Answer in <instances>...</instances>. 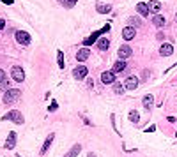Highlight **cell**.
I'll use <instances>...</instances> for the list:
<instances>
[{
    "instance_id": "cell-1",
    "label": "cell",
    "mask_w": 177,
    "mask_h": 157,
    "mask_svg": "<svg viewBox=\"0 0 177 157\" xmlns=\"http://www.w3.org/2000/svg\"><path fill=\"white\" fill-rule=\"evenodd\" d=\"M4 120H9V122H14V124H23L25 122V118L21 115L18 110H12V111H7L5 115H4Z\"/></svg>"
},
{
    "instance_id": "cell-2",
    "label": "cell",
    "mask_w": 177,
    "mask_h": 157,
    "mask_svg": "<svg viewBox=\"0 0 177 157\" xmlns=\"http://www.w3.org/2000/svg\"><path fill=\"white\" fill-rule=\"evenodd\" d=\"M20 97H21V90L11 88V90H7V92L4 94V103H5V104H11V103H14V101L20 99Z\"/></svg>"
},
{
    "instance_id": "cell-3",
    "label": "cell",
    "mask_w": 177,
    "mask_h": 157,
    "mask_svg": "<svg viewBox=\"0 0 177 157\" xmlns=\"http://www.w3.org/2000/svg\"><path fill=\"white\" fill-rule=\"evenodd\" d=\"M16 41L20 42V44H23V46H29L30 44V35L23 30H18L16 32Z\"/></svg>"
},
{
    "instance_id": "cell-4",
    "label": "cell",
    "mask_w": 177,
    "mask_h": 157,
    "mask_svg": "<svg viewBox=\"0 0 177 157\" xmlns=\"http://www.w3.org/2000/svg\"><path fill=\"white\" fill-rule=\"evenodd\" d=\"M11 76H12V80H14V81H23V80H25V73H23V69L18 67V65H14V67H12Z\"/></svg>"
},
{
    "instance_id": "cell-5",
    "label": "cell",
    "mask_w": 177,
    "mask_h": 157,
    "mask_svg": "<svg viewBox=\"0 0 177 157\" xmlns=\"http://www.w3.org/2000/svg\"><path fill=\"white\" fill-rule=\"evenodd\" d=\"M108 30H110V25H106V27H104L103 30L94 32V34L90 35V37H87V39L83 41V44H85V46H89V44H92V42H96V41H97V37H99V34H103V32H108Z\"/></svg>"
},
{
    "instance_id": "cell-6",
    "label": "cell",
    "mask_w": 177,
    "mask_h": 157,
    "mask_svg": "<svg viewBox=\"0 0 177 157\" xmlns=\"http://www.w3.org/2000/svg\"><path fill=\"white\" fill-rule=\"evenodd\" d=\"M101 81H103L104 85H110L115 81V73L114 71H104L103 74H101Z\"/></svg>"
},
{
    "instance_id": "cell-7",
    "label": "cell",
    "mask_w": 177,
    "mask_h": 157,
    "mask_svg": "<svg viewBox=\"0 0 177 157\" xmlns=\"http://www.w3.org/2000/svg\"><path fill=\"white\" fill-rule=\"evenodd\" d=\"M117 53H119V58H121V60H124V58H128V57H131L133 50H131L128 44H124V46H121V48H119V51H117Z\"/></svg>"
},
{
    "instance_id": "cell-8",
    "label": "cell",
    "mask_w": 177,
    "mask_h": 157,
    "mask_svg": "<svg viewBox=\"0 0 177 157\" xmlns=\"http://www.w3.org/2000/svg\"><path fill=\"white\" fill-rule=\"evenodd\" d=\"M87 73H89V71H87L85 65H78V67L73 71V76L76 78V80H83L85 76H87Z\"/></svg>"
},
{
    "instance_id": "cell-9",
    "label": "cell",
    "mask_w": 177,
    "mask_h": 157,
    "mask_svg": "<svg viewBox=\"0 0 177 157\" xmlns=\"http://www.w3.org/2000/svg\"><path fill=\"white\" fill-rule=\"evenodd\" d=\"M124 87L128 88V90H135L136 87H138V78H136V76H129V78L126 80Z\"/></svg>"
},
{
    "instance_id": "cell-10",
    "label": "cell",
    "mask_w": 177,
    "mask_h": 157,
    "mask_svg": "<svg viewBox=\"0 0 177 157\" xmlns=\"http://www.w3.org/2000/svg\"><path fill=\"white\" fill-rule=\"evenodd\" d=\"M16 147V132H9V136L5 139V148L7 150H12Z\"/></svg>"
},
{
    "instance_id": "cell-11",
    "label": "cell",
    "mask_w": 177,
    "mask_h": 157,
    "mask_svg": "<svg viewBox=\"0 0 177 157\" xmlns=\"http://www.w3.org/2000/svg\"><path fill=\"white\" fill-rule=\"evenodd\" d=\"M89 55H90L89 48H82V50H78V53H76V60L78 62H85L89 58Z\"/></svg>"
},
{
    "instance_id": "cell-12",
    "label": "cell",
    "mask_w": 177,
    "mask_h": 157,
    "mask_svg": "<svg viewBox=\"0 0 177 157\" xmlns=\"http://www.w3.org/2000/svg\"><path fill=\"white\" fill-rule=\"evenodd\" d=\"M135 34H136V30L133 27H126L124 30H122V37H124L126 41H131V39H135Z\"/></svg>"
},
{
    "instance_id": "cell-13",
    "label": "cell",
    "mask_w": 177,
    "mask_h": 157,
    "mask_svg": "<svg viewBox=\"0 0 177 157\" xmlns=\"http://www.w3.org/2000/svg\"><path fill=\"white\" fill-rule=\"evenodd\" d=\"M159 53H161V57H170V55L174 53V46H172V44H161Z\"/></svg>"
},
{
    "instance_id": "cell-14",
    "label": "cell",
    "mask_w": 177,
    "mask_h": 157,
    "mask_svg": "<svg viewBox=\"0 0 177 157\" xmlns=\"http://www.w3.org/2000/svg\"><path fill=\"white\" fill-rule=\"evenodd\" d=\"M80 152H82V145H80V143H76V145H73V147H71V150H69V152H67L64 157H78V154H80Z\"/></svg>"
},
{
    "instance_id": "cell-15",
    "label": "cell",
    "mask_w": 177,
    "mask_h": 157,
    "mask_svg": "<svg viewBox=\"0 0 177 157\" xmlns=\"http://www.w3.org/2000/svg\"><path fill=\"white\" fill-rule=\"evenodd\" d=\"M147 5H149V11H151V12H154V14H158V12L161 11V4H159L158 0H151Z\"/></svg>"
},
{
    "instance_id": "cell-16",
    "label": "cell",
    "mask_w": 177,
    "mask_h": 157,
    "mask_svg": "<svg viewBox=\"0 0 177 157\" xmlns=\"http://www.w3.org/2000/svg\"><path fill=\"white\" fill-rule=\"evenodd\" d=\"M53 138H55V134H50V136L46 138V139H44V145H43L41 147V155L43 154H46V152H48V148L52 147V141H53Z\"/></svg>"
},
{
    "instance_id": "cell-17",
    "label": "cell",
    "mask_w": 177,
    "mask_h": 157,
    "mask_svg": "<svg viewBox=\"0 0 177 157\" xmlns=\"http://www.w3.org/2000/svg\"><path fill=\"white\" fill-rule=\"evenodd\" d=\"M136 11H138L142 16H149V12H151V11H149V5H147V4H144V2H140V4L136 5Z\"/></svg>"
},
{
    "instance_id": "cell-18",
    "label": "cell",
    "mask_w": 177,
    "mask_h": 157,
    "mask_svg": "<svg viewBox=\"0 0 177 157\" xmlns=\"http://www.w3.org/2000/svg\"><path fill=\"white\" fill-rule=\"evenodd\" d=\"M165 23H167V20H165V16H161V14H156V16L152 18V25H156V27H159V28H161Z\"/></svg>"
},
{
    "instance_id": "cell-19",
    "label": "cell",
    "mask_w": 177,
    "mask_h": 157,
    "mask_svg": "<svg viewBox=\"0 0 177 157\" xmlns=\"http://www.w3.org/2000/svg\"><path fill=\"white\" fill-rule=\"evenodd\" d=\"M108 46H110V41H108L106 37H101V39L97 41V48H99L101 51H106V50H108Z\"/></svg>"
},
{
    "instance_id": "cell-20",
    "label": "cell",
    "mask_w": 177,
    "mask_h": 157,
    "mask_svg": "<svg viewBox=\"0 0 177 157\" xmlns=\"http://www.w3.org/2000/svg\"><path fill=\"white\" fill-rule=\"evenodd\" d=\"M124 69H126V62L119 58V62H115V64H114V73H122Z\"/></svg>"
},
{
    "instance_id": "cell-21",
    "label": "cell",
    "mask_w": 177,
    "mask_h": 157,
    "mask_svg": "<svg viewBox=\"0 0 177 157\" xmlns=\"http://www.w3.org/2000/svg\"><path fill=\"white\" fill-rule=\"evenodd\" d=\"M142 103H144V106H145L147 110H151V108H152V103H154V97L149 94V95H145V97H144V101H142Z\"/></svg>"
},
{
    "instance_id": "cell-22",
    "label": "cell",
    "mask_w": 177,
    "mask_h": 157,
    "mask_svg": "<svg viewBox=\"0 0 177 157\" xmlns=\"http://www.w3.org/2000/svg\"><path fill=\"white\" fill-rule=\"evenodd\" d=\"M129 120H131L133 124H138V122H140V113H138L136 110H133V111H129Z\"/></svg>"
},
{
    "instance_id": "cell-23",
    "label": "cell",
    "mask_w": 177,
    "mask_h": 157,
    "mask_svg": "<svg viewBox=\"0 0 177 157\" xmlns=\"http://www.w3.org/2000/svg\"><path fill=\"white\" fill-rule=\"evenodd\" d=\"M112 7L110 5H104V4H97V12H101V14H106V12H110Z\"/></svg>"
},
{
    "instance_id": "cell-24",
    "label": "cell",
    "mask_w": 177,
    "mask_h": 157,
    "mask_svg": "<svg viewBox=\"0 0 177 157\" xmlns=\"http://www.w3.org/2000/svg\"><path fill=\"white\" fill-rule=\"evenodd\" d=\"M124 88H126V87H124L122 83H115V85H114V92H115L117 95H119V94H124Z\"/></svg>"
},
{
    "instance_id": "cell-25",
    "label": "cell",
    "mask_w": 177,
    "mask_h": 157,
    "mask_svg": "<svg viewBox=\"0 0 177 157\" xmlns=\"http://www.w3.org/2000/svg\"><path fill=\"white\" fill-rule=\"evenodd\" d=\"M60 4H62L64 7H73V5H76V2L78 0H59Z\"/></svg>"
},
{
    "instance_id": "cell-26",
    "label": "cell",
    "mask_w": 177,
    "mask_h": 157,
    "mask_svg": "<svg viewBox=\"0 0 177 157\" xmlns=\"http://www.w3.org/2000/svg\"><path fill=\"white\" fill-rule=\"evenodd\" d=\"M57 62H59V67L64 69V53L62 51H57Z\"/></svg>"
},
{
    "instance_id": "cell-27",
    "label": "cell",
    "mask_w": 177,
    "mask_h": 157,
    "mask_svg": "<svg viewBox=\"0 0 177 157\" xmlns=\"http://www.w3.org/2000/svg\"><path fill=\"white\" fill-rule=\"evenodd\" d=\"M129 25H131L133 28H136V27H140L142 23H140V20H138V18H135V16H131V18H129Z\"/></svg>"
},
{
    "instance_id": "cell-28",
    "label": "cell",
    "mask_w": 177,
    "mask_h": 157,
    "mask_svg": "<svg viewBox=\"0 0 177 157\" xmlns=\"http://www.w3.org/2000/svg\"><path fill=\"white\" fill-rule=\"evenodd\" d=\"M5 80H7V76H5V73L0 69V83H2V81H5Z\"/></svg>"
},
{
    "instance_id": "cell-29",
    "label": "cell",
    "mask_w": 177,
    "mask_h": 157,
    "mask_svg": "<svg viewBox=\"0 0 177 157\" xmlns=\"http://www.w3.org/2000/svg\"><path fill=\"white\" fill-rule=\"evenodd\" d=\"M7 87H9V81H7V80H5V81H2V83H0V88H7Z\"/></svg>"
},
{
    "instance_id": "cell-30",
    "label": "cell",
    "mask_w": 177,
    "mask_h": 157,
    "mask_svg": "<svg viewBox=\"0 0 177 157\" xmlns=\"http://www.w3.org/2000/svg\"><path fill=\"white\" fill-rule=\"evenodd\" d=\"M55 110H57V103L53 101V103H52V106H50V111H55Z\"/></svg>"
},
{
    "instance_id": "cell-31",
    "label": "cell",
    "mask_w": 177,
    "mask_h": 157,
    "mask_svg": "<svg viewBox=\"0 0 177 157\" xmlns=\"http://www.w3.org/2000/svg\"><path fill=\"white\" fill-rule=\"evenodd\" d=\"M4 27H5V20H2V18H0V30H2Z\"/></svg>"
},
{
    "instance_id": "cell-32",
    "label": "cell",
    "mask_w": 177,
    "mask_h": 157,
    "mask_svg": "<svg viewBox=\"0 0 177 157\" xmlns=\"http://www.w3.org/2000/svg\"><path fill=\"white\" fill-rule=\"evenodd\" d=\"M2 2H5V4H12V0H2Z\"/></svg>"
},
{
    "instance_id": "cell-33",
    "label": "cell",
    "mask_w": 177,
    "mask_h": 157,
    "mask_svg": "<svg viewBox=\"0 0 177 157\" xmlns=\"http://www.w3.org/2000/svg\"><path fill=\"white\" fill-rule=\"evenodd\" d=\"M87 157H96V155H94L92 152H90V154H89V155H87Z\"/></svg>"
},
{
    "instance_id": "cell-34",
    "label": "cell",
    "mask_w": 177,
    "mask_h": 157,
    "mask_svg": "<svg viewBox=\"0 0 177 157\" xmlns=\"http://www.w3.org/2000/svg\"><path fill=\"white\" fill-rule=\"evenodd\" d=\"M175 21H177V14H175Z\"/></svg>"
},
{
    "instance_id": "cell-35",
    "label": "cell",
    "mask_w": 177,
    "mask_h": 157,
    "mask_svg": "<svg viewBox=\"0 0 177 157\" xmlns=\"http://www.w3.org/2000/svg\"><path fill=\"white\" fill-rule=\"evenodd\" d=\"M175 136H177V132H175Z\"/></svg>"
}]
</instances>
